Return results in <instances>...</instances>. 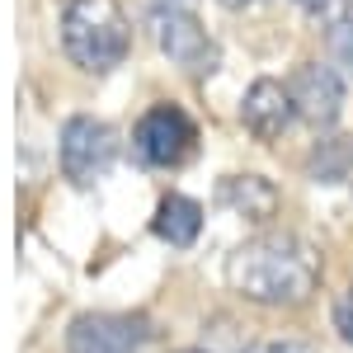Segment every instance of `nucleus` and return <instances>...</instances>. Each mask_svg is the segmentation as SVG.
Returning a JSON list of instances; mask_svg holds the SVG:
<instances>
[{
	"instance_id": "15",
	"label": "nucleus",
	"mask_w": 353,
	"mask_h": 353,
	"mask_svg": "<svg viewBox=\"0 0 353 353\" xmlns=\"http://www.w3.org/2000/svg\"><path fill=\"white\" fill-rule=\"evenodd\" d=\"M226 10H245V5H254V0H221Z\"/></svg>"
},
{
	"instance_id": "17",
	"label": "nucleus",
	"mask_w": 353,
	"mask_h": 353,
	"mask_svg": "<svg viewBox=\"0 0 353 353\" xmlns=\"http://www.w3.org/2000/svg\"><path fill=\"white\" fill-rule=\"evenodd\" d=\"M170 5H174V0H170Z\"/></svg>"
},
{
	"instance_id": "4",
	"label": "nucleus",
	"mask_w": 353,
	"mask_h": 353,
	"mask_svg": "<svg viewBox=\"0 0 353 353\" xmlns=\"http://www.w3.org/2000/svg\"><path fill=\"white\" fill-rule=\"evenodd\" d=\"M132 141H137V156H141L146 165L174 170V165H184L193 156L198 132H193V123H189V113H184V109H174V104H156V109L137 123Z\"/></svg>"
},
{
	"instance_id": "1",
	"label": "nucleus",
	"mask_w": 353,
	"mask_h": 353,
	"mask_svg": "<svg viewBox=\"0 0 353 353\" xmlns=\"http://www.w3.org/2000/svg\"><path fill=\"white\" fill-rule=\"evenodd\" d=\"M226 283L259 306H297L321 283V254L288 231L254 236L226 259Z\"/></svg>"
},
{
	"instance_id": "2",
	"label": "nucleus",
	"mask_w": 353,
	"mask_h": 353,
	"mask_svg": "<svg viewBox=\"0 0 353 353\" xmlns=\"http://www.w3.org/2000/svg\"><path fill=\"white\" fill-rule=\"evenodd\" d=\"M61 48L81 71H113L132 48L128 14L118 0H71L61 14Z\"/></svg>"
},
{
	"instance_id": "6",
	"label": "nucleus",
	"mask_w": 353,
	"mask_h": 353,
	"mask_svg": "<svg viewBox=\"0 0 353 353\" xmlns=\"http://www.w3.org/2000/svg\"><path fill=\"white\" fill-rule=\"evenodd\" d=\"M151 339V321L146 316H76L66 330V349L71 353H137Z\"/></svg>"
},
{
	"instance_id": "10",
	"label": "nucleus",
	"mask_w": 353,
	"mask_h": 353,
	"mask_svg": "<svg viewBox=\"0 0 353 353\" xmlns=\"http://www.w3.org/2000/svg\"><path fill=\"white\" fill-rule=\"evenodd\" d=\"M156 236H161L165 245H193L198 241V231H203V208L193 203V198H184V193H170V198H161V208H156Z\"/></svg>"
},
{
	"instance_id": "9",
	"label": "nucleus",
	"mask_w": 353,
	"mask_h": 353,
	"mask_svg": "<svg viewBox=\"0 0 353 353\" xmlns=\"http://www.w3.org/2000/svg\"><path fill=\"white\" fill-rule=\"evenodd\" d=\"M221 203L245 221H269L278 212V189L259 174H231L221 179Z\"/></svg>"
},
{
	"instance_id": "14",
	"label": "nucleus",
	"mask_w": 353,
	"mask_h": 353,
	"mask_svg": "<svg viewBox=\"0 0 353 353\" xmlns=\"http://www.w3.org/2000/svg\"><path fill=\"white\" fill-rule=\"evenodd\" d=\"M254 353H316V349H306L297 339H273V344H259Z\"/></svg>"
},
{
	"instance_id": "3",
	"label": "nucleus",
	"mask_w": 353,
	"mask_h": 353,
	"mask_svg": "<svg viewBox=\"0 0 353 353\" xmlns=\"http://www.w3.org/2000/svg\"><path fill=\"white\" fill-rule=\"evenodd\" d=\"M151 33H156V48H161L174 66H184L189 76H208L217 66V43L208 38V28L193 19L189 10H156L151 14Z\"/></svg>"
},
{
	"instance_id": "5",
	"label": "nucleus",
	"mask_w": 353,
	"mask_h": 353,
	"mask_svg": "<svg viewBox=\"0 0 353 353\" xmlns=\"http://www.w3.org/2000/svg\"><path fill=\"white\" fill-rule=\"evenodd\" d=\"M118 156V137L99 118H71L61 128V170L71 184H94Z\"/></svg>"
},
{
	"instance_id": "7",
	"label": "nucleus",
	"mask_w": 353,
	"mask_h": 353,
	"mask_svg": "<svg viewBox=\"0 0 353 353\" xmlns=\"http://www.w3.org/2000/svg\"><path fill=\"white\" fill-rule=\"evenodd\" d=\"M292 104H297V118L311 123V128H334L339 113H344V81L334 66H321V61H306L297 76H292Z\"/></svg>"
},
{
	"instance_id": "12",
	"label": "nucleus",
	"mask_w": 353,
	"mask_h": 353,
	"mask_svg": "<svg viewBox=\"0 0 353 353\" xmlns=\"http://www.w3.org/2000/svg\"><path fill=\"white\" fill-rule=\"evenodd\" d=\"M297 10H306L311 19H325V24H339V14H344V5L349 0H292Z\"/></svg>"
},
{
	"instance_id": "11",
	"label": "nucleus",
	"mask_w": 353,
	"mask_h": 353,
	"mask_svg": "<svg viewBox=\"0 0 353 353\" xmlns=\"http://www.w3.org/2000/svg\"><path fill=\"white\" fill-rule=\"evenodd\" d=\"M311 174L321 179V184H339L344 174H349L353 165V137H325L316 151H311Z\"/></svg>"
},
{
	"instance_id": "8",
	"label": "nucleus",
	"mask_w": 353,
	"mask_h": 353,
	"mask_svg": "<svg viewBox=\"0 0 353 353\" xmlns=\"http://www.w3.org/2000/svg\"><path fill=\"white\" fill-rule=\"evenodd\" d=\"M297 118V104H292V90L278 81H254L245 90L241 99V123L250 132L259 137V141H273V137H283V128Z\"/></svg>"
},
{
	"instance_id": "16",
	"label": "nucleus",
	"mask_w": 353,
	"mask_h": 353,
	"mask_svg": "<svg viewBox=\"0 0 353 353\" xmlns=\"http://www.w3.org/2000/svg\"><path fill=\"white\" fill-rule=\"evenodd\" d=\"M184 353H203V349H184Z\"/></svg>"
},
{
	"instance_id": "13",
	"label": "nucleus",
	"mask_w": 353,
	"mask_h": 353,
	"mask_svg": "<svg viewBox=\"0 0 353 353\" xmlns=\"http://www.w3.org/2000/svg\"><path fill=\"white\" fill-rule=\"evenodd\" d=\"M334 330H339L344 344H353V292H344V297L334 301Z\"/></svg>"
}]
</instances>
